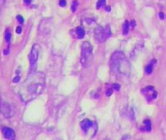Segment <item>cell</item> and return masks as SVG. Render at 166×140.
Returning a JSON list of instances; mask_svg holds the SVG:
<instances>
[{"mask_svg":"<svg viewBox=\"0 0 166 140\" xmlns=\"http://www.w3.org/2000/svg\"><path fill=\"white\" fill-rule=\"evenodd\" d=\"M94 55H93V46L89 41H84L81 45V56H80V63L84 68L90 67L93 62Z\"/></svg>","mask_w":166,"mask_h":140,"instance_id":"7a4b0ae2","label":"cell"},{"mask_svg":"<svg viewBox=\"0 0 166 140\" xmlns=\"http://www.w3.org/2000/svg\"><path fill=\"white\" fill-rule=\"evenodd\" d=\"M2 133H3V136H4L6 139H9V140L15 139V131L10 128H3Z\"/></svg>","mask_w":166,"mask_h":140,"instance_id":"ba28073f","label":"cell"},{"mask_svg":"<svg viewBox=\"0 0 166 140\" xmlns=\"http://www.w3.org/2000/svg\"><path fill=\"white\" fill-rule=\"evenodd\" d=\"M77 1H76V0H74V1L72 2V6H71V11L72 12H75L76 11V7H77Z\"/></svg>","mask_w":166,"mask_h":140,"instance_id":"9a60e30c","label":"cell"},{"mask_svg":"<svg viewBox=\"0 0 166 140\" xmlns=\"http://www.w3.org/2000/svg\"><path fill=\"white\" fill-rule=\"evenodd\" d=\"M0 112L5 118H11L14 115L12 106L6 101H0Z\"/></svg>","mask_w":166,"mask_h":140,"instance_id":"8992f818","label":"cell"},{"mask_svg":"<svg viewBox=\"0 0 166 140\" xmlns=\"http://www.w3.org/2000/svg\"><path fill=\"white\" fill-rule=\"evenodd\" d=\"M113 90H115V91H119L120 86L118 84H113Z\"/></svg>","mask_w":166,"mask_h":140,"instance_id":"ac0fdd59","label":"cell"},{"mask_svg":"<svg viewBox=\"0 0 166 140\" xmlns=\"http://www.w3.org/2000/svg\"><path fill=\"white\" fill-rule=\"evenodd\" d=\"M144 124H145V128H141V130L143 131H151L152 130V123L149 120H145L144 121Z\"/></svg>","mask_w":166,"mask_h":140,"instance_id":"30bf717a","label":"cell"},{"mask_svg":"<svg viewBox=\"0 0 166 140\" xmlns=\"http://www.w3.org/2000/svg\"><path fill=\"white\" fill-rule=\"evenodd\" d=\"M66 5V0H60V6L61 7H65Z\"/></svg>","mask_w":166,"mask_h":140,"instance_id":"d6986e66","label":"cell"},{"mask_svg":"<svg viewBox=\"0 0 166 140\" xmlns=\"http://www.w3.org/2000/svg\"><path fill=\"white\" fill-rule=\"evenodd\" d=\"M110 26H97L94 30V36L95 39L97 40V42L99 43H104L105 41H107V39L110 36Z\"/></svg>","mask_w":166,"mask_h":140,"instance_id":"3957f363","label":"cell"},{"mask_svg":"<svg viewBox=\"0 0 166 140\" xmlns=\"http://www.w3.org/2000/svg\"><path fill=\"white\" fill-rule=\"evenodd\" d=\"M142 94H144V96L147 98V100L149 102L154 100L156 97H157V91H155V89L152 87V86H148L145 89L142 90Z\"/></svg>","mask_w":166,"mask_h":140,"instance_id":"5b68a950","label":"cell"},{"mask_svg":"<svg viewBox=\"0 0 166 140\" xmlns=\"http://www.w3.org/2000/svg\"><path fill=\"white\" fill-rule=\"evenodd\" d=\"M38 56H39V45L34 44L32 48H31L30 55H28V59H30V72H33L36 68Z\"/></svg>","mask_w":166,"mask_h":140,"instance_id":"277c9868","label":"cell"},{"mask_svg":"<svg viewBox=\"0 0 166 140\" xmlns=\"http://www.w3.org/2000/svg\"><path fill=\"white\" fill-rule=\"evenodd\" d=\"M113 87H111V89H108L107 90L106 94L108 95V96H110V95L113 94Z\"/></svg>","mask_w":166,"mask_h":140,"instance_id":"2e32d148","label":"cell"},{"mask_svg":"<svg viewBox=\"0 0 166 140\" xmlns=\"http://www.w3.org/2000/svg\"><path fill=\"white\" fill-rule=\"evenodd\" d=\"M105 5H106V0H99L97 3V9H101Z\"/></svg>","mask_w":166,"mask_h":140,"instance_id":"5bb4252c","label":"cell"},{"mask_svg":"<svg viewBox=\"0 0 166 140\" xmlns=\"http://www.w3.org/2000/svg\"><path fill=\"white\" fill-rule=\"evenodd\" d=\"M19 81H20V76H16L15 79L13 80V82H14V83H18Z\"/></svg>","mask_w":166,"mask_h":140,"instance_id":"44dd1931","label":"cell"},{"mask_svg":"<svg viewBox=\"0 0 166 140\" xmlns=\"http://www.w3.org/2000/svg\"><path fill=\"white\" fill-rule=\"evenodd\" d=\"M76 34H77V37H78V39H82V38H84L85 36V30H84V28L81 27V26H79L76 28Z\"/></svg>","mask_w":166,"mask_h":140,"instance_id":"8fae6325","label":"cell"},{"mask_svg":"<svg viewBox=\"0 0 166 140\" xmlns=\"http://www.w3.org/2000/svg\"><path fill=\"white\" fill-rule=\"evenodd\" d=\"M16 32H17L18 34L22 33V27L21 26H18L17 28H16Z\"/></svg>","mask_w":166,"mask_h":140,"instance_id":"ffe728a7","label":"cell"},{"mask_svg":"<svg viewBox=\"0 0 166 140\" xmlns=\"http://www.w3.org/2000/svg\"><path fill=\"white\" fill-rule=\"evenodd\" d=\"M80 126L83 129V131L87 133L90 129H93L94 131H97V125H96L95 122H92L89 119H84L83 121H81L80 123Z\"/></svg>","mask_w":166,"mask_h":140,"instance_id":"52a82bcc","label":"cell"},{"mask_svg":"<svg viewBox=\"0 0 166 140\" xmlns=\"http://www.w3.org/2000/svg\"><path fill=\"white\" fill-rule=\"evenodd\" d=\"M5 41L6 43H7V50L4 51V55H7L9 53V46H10V42H11V32L9 29H6L5 31Z\"/></svg>","mask_w":166,"mask_h":140,"instance_id":"9c48e42d","label":"cell"},{"mask_svg":"<svg viewBox=\"0 0 166 140\" xmlns=\"http://www.w3.org/2000/svg\"><path fill=\"white\" fill-rule=\"evenodd\" d=\"M159 18H160L161 20H163V19H164V15H163V13H159Z\"/></svg>","mask_w":166,"mask_h":140,"instance_id":"7402d4cb","label":"cell"},{"mask_svg":"<svg viewBox=\"0 0 166 140\" xmlns=\"http://www.w3.org/2000/svg\"><path fill=\"white\" fill-rule=\"evenodd\" d=\"M154 64H155V59H152V61L149 62V64L147 65V67H146V73H147V74H152V67H154Z\"/></svg>","mask_w":166,"mask_h":140,"instance_id":"7c38bea8","label":"cell"},{"mask_svg":"<svg viewBox=\"0 0 166 140\" xmlns=\"http://www.w3.org/2000/svg\"><path fill=\"white\" fill-rule=\"evenodd\" d=\"M17 20H18V21H19V23H20V24H24V18L23 17H22V16L21 15H18L17 16Z\"/></svg>","mask_w":166,"mask_h":140,"instance_id":"e0dca14e","label":"cell"},{"mask_svg":"<svg viewBox=\"0 0 166 140\" xmlns=\"http://www.w3.org/2000/svg\"><path fill=\"white\" fill-rule=\"evenodd\" d=\"M129 26H130V24L128 23V21H125L123 24V34L124 35H126L127 33H128V31H129Z\"/></svg>","mask_w":166,"mask_h":140,"instance_id":"4fadbf2b","label":"cell"},{"mask_svg":"<svg viewBox=\"0 0 166 140\" xmlns=\"http://www.w3.org/2000/svg\"><path fill=\"white\" fill-rule=\"evenodd\" d=\"M110 69L113 73L128 76L131 70L130 62L122 52H114L110 60Z\"/></svg>","mask_w":166,"mask_h":140,"instance_id":"6da1fadb","label":"cell"},{"mask_svg":"<svg viewBox=\"0 0 166 140\" xmlns=\"http://www.w3.org/2000/svg\"><path fill=\"white\" fill-rule=\"evenodd\" d=\"M24 1H25V4L28 5V4H30V1H31V0H24Z\"/></svg>","mask_w":166,"mask_h":140,"instance_id":"cb8c5ba5","label":"cell"},{"mask_svg":"<svg viewBox=\"0 0 166 140\" xmlns=\"http://www.w3.org/2000/svg\"><path fill=\"white\" fill-rule=\"evenodd\" d=\"M130 25H131V26H132V27H134V26H135V25H136V23H135V21H131Z\"/></svg>","mask_w":166,"mask_h":140,"instance_id":"603a6c76","label":"cell"},{"mask_svg":"<svg viewBox=\"0 0 166 140\" xmlns=\"http://www.w3.org/2000/svg\"><path fill=\"white\" fill-rule=\"evenodd\" d=\"M106 10L108 12V11H110V7H106Z\"/></svg>","mask_w":166,"mask_h":140,"instance_id":"d4e9b609","label":"cell"}]
</instances>
